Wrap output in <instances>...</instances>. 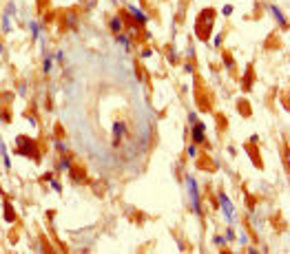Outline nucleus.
I'll list each match as a JSON object with an SVG mask.
<instances>
[{
    "instance_id": "nucleus-17",
    "label": "nucleus",
    "mask_w": 290,
    "mask_h": 254,
    "mask_svg": "<svg viewBox=\"0 0 290 254\" xmlns=\"http://www.w3.org/2000/svg\"><path fill=\"white\" fill-rule=\"evenodd\" d=\"M56 148H58V150H62V152H64V150H66V146H64V144H62V141H56Z\"/></svg>"
},
{
    "instance_id": "nucleus-8",
    "label": "nucleus",
    "mask_w": 290,
    "mask_h": 254,
    "mask_svg": "<svg viewBox=\"0 0 290 254\" xmlns=\"http://www.w3.org/2000/svg\"><path fill=\"white\" fill-rule=\"evenodd\" d=\"M250 86H253V69L248 66V73L244 78V91H250Z\"/></svg>"
},
{
    "instance_id": "nucleus-4",
    "label": "nucleus",
    "mask_w": 290,
    "mask_h": 254,
    "mask_svg": "<svg viewBox=\"0 0 290 254\" xmlns=\"http://www.w3.org/2000/svg\"><path fill=\"white\" fill-rule=\"evenodd\" d=\"M124 133H126V126L122 122H115V126H113V144L115 146H120V139H122Z\"/></svg>"
},
{
    "instance_id": "nucleus-13",
    "label": "nucleus",
    "mask_w": 290,
    "mask_h": 254,
    "mask_svg": "<svg viewBox=\"0 0 290 254\" xmlns=\"http://www.w3.org/2000/svg\"><path fill=\"white\" fill-rule=\"evenodd\" d=\"M2 29H5V33H9V31H11V24H9V16H2Z\"/></svg>"
},
{
    "instance_id": "nucleus-3",
    "label": "nucleus",
    "mask_w": 290,
    "mask_h": 254,
    "mask_svg": "<svg viewBox=\"0 0 290 254\" xmlns=\"http://www.w3.org/2000/svg\"><path fill=\"white\" fill-rule=\"evenodd\" d=\"M188 190H190V199H193V208L199 214V190H197V184L193 177H188Z\"/></svg>"
},
{
    "instance_id": "nucleus-11",
    "label": "nucleus",
    "mask_w": 290,
    "mask_h": 254,
    "mask_svg": "<svg viewBox=\"0 0 290 254\" xmlns=\"http://www.w3.org/2000/svg\"><path fill=\"white\" fill-rule=\"evenodd\" d=\"M270 11H273V13H275V16H277V20H279V22H281V24H286V18H283V13H281V11H279V9H277V7H275V5H273V7H270Z\"/></svg>"
},
{
    "instance_id": "nucleus-18",
    "label": "nucleus",
    "mask_w": 290,
    "mask_h": 254,
    "mask_svg": "<svg viewBox=\"0 0 290 254\" xmlns=\"http://www.w3.org/2000/svg\"><path fill=\"white\" fill-rule=\"evenodd\" d=\"M195 152H197V148H195V146H190V148H188V155H190V157H195Z\"/></svg>"
},
{
    "instance_id": "nucleus-9",
    "label": "nucleus",
    "mask_w": 290,
    "mask_h": 254,
    "mask_svg": "<svg viewBox=\"0 0 290 254\" xmlns=\"http://www.w3.org/2000/svg\"><path fill=\"white\" fill-rule=\"evenodd\" d=\"M111 29L115 33H120V29H122V20H120V16H113L111 18Z\"/></svg>"
},
{
    "instance_id": "nucleus-12",
    "label": "nucleus",
    "mask_w": 290,
    "mask_h": 254,
    "mask_svg": "<svg viewBox=\"0 0 290 254\" xmlns=\"http://www.w3.org/2000/svg\"><path fill=\"white\" fill-rule=\"evenodd\" d=\"M5 219L7 221H13V210H11L9 203H5Z\"/></svg>"
},
{
    "instance_id": "nucleus-7",
    "label": "nucleus",
    "mask_w": 290,
    "mask_h": 254,
    "mask_svg": "<svg viewBox=\"0 0 290 254\" xmlns=\"http://www.w3.org/2000/svg\"><path fill=\"white\" fill-rule=\"evenodd\" d=\"M129 11H131V13L135 16V20H137V24H146V20H149V18H146V13H142V11H137L135 7H129Z\"/></svg>"
},
{
    "instance_id": "nucleus-2",
    "label": "nucleus",
    "mask_w": 290,
    "mask_h": 254,
    "mask_svg": "<svg viewBox=\"0 0 290 254\" xmlns=\"http://www.w3.org/2000/svg\"><path fill=\"white\" fill-rule=\"evenodd\" d=\"M16 141H18V152H20V155L38 157V155H36V141H33V139H29V137H25V135H20Z\"/></svg>"
},
{
    "instance_id": "nucleus-10",
    "label": "nucleus",
    "mask_w": 290,
    "mask_h": 254,
    "mask_svg": "<svg viewBox=\"0 0 290 254\" xmlns=\"http://www.w3.org/2000/svg\"><path fill=\"white\" fill-rule=\"evenodd\" d=\"M84 177V170L82 168H71V179H76V181H80Z\"/></svg>"
},
{
    "instance_id": "nucleus-1",
    "label": "nucleus",
    "mask_w": 290,
    "mask_h": 254,
    "mask_svg": "<svg viewBox=\"0 0 290 254\" xmlns=\"http://www.w3.org/2000/svg\"><path fill=\"white\" fill-rule=\"evenodd\" d=\"M213 24H215V9H204L195 22V29H197V38L199 40H208L210 31H213Z\"/></svg>"
},
{
    "instance_id": "nucleus-16",
    "label": "nucleus",
    "mask_w": 290,
    "mask_h": 254,
    "mask_svg": "<svg viewBox=\"0 0 290 254\" xmlns=\"http://www.w3.org/2000/svg\"><path fill=\"white\" fill-rule=\"evenodd\" d=\"M230 13H233V7L226 5V7H224V16H230Z\"/></svg>"
},
{
    "instance_id": "nucleus-15",
    "label": "nucleus",
    "mask_w": 290,
    "mask_h": 254,
    "mask_svg": "<svg viewBox=\"0 0 290 254\" xmlns=\"http://www.w3.org/2000/svg\"><path fill=\"white\" fill-rule=\"evenodd\" d=\"M69 166H71V159H69V157H64V159L60 161V168H69Z\"/></svg>"
},
{
    "instance_id": "nucleus-5",
    "label": "nucleus",
    "mask_w": 290,
    "mask_h": 254,
    "mask_svg": "<svg viewBox=\"0 0 290 254\" xmlns=\"http://www.w3.org/2000/svg\"><path fill=\"white\" fill-rule=\"evenodd\" d=\"M219 201H222V206H224V212H226V217H228V219H233V217H235V210H233V206H230L228 197H226V194H219Z\"/></svg>"
},
{
    "instance_id": "nucleus-6",
    "label": "nucleus",
    "mask_w": 290,
    "mask_h": 254,
    "mask_svg": "<svg viewBox=\"0 0 290 254\" xmlns=\"http://www.w3.org/2000/svg\"><path fill=\"white\" fill-rule=\"evenodd\" d=\"M193 141H195V144L204 141V124H199V122H197L195 128H193Z\"/></svg>"
},
{
    "instance_id": "nucleus-14",
    "label": "nucleus",
    "mask_w": 290,
    "mask_h": 254,
    "mask_svg": "<svg viewBox=\"0 0 290 254\" xmlns=\"http://www.w3.org/2000/svg\"><path fill=\"white\" fill-rule=\"evenodd\" d=\"M117 40L122 42V44H126V49L131 46V40H129V36H122V33H117Z\"/></svg>"
},
{
    "instance_id": "nucleus-19",
    "label": "nucleus",
    "mask_w": 290,
    "mask_h": 254,
    "mask_svg": "<svg viewBox=\"0 0 290 254\" xmlns=\"http://www.w3.org/2000/svg\"><path fill=\"white\" fill-rule=\"evenodd\" d=\"M0 53H5V49H2V44H0Z\"/></svg>"
}]
</instances>
